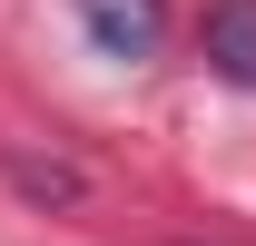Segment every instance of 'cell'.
<instances>
[{"instance_id":"cell-1","label":"cell","mask_w":256,"mask_h":246,"mask_svg":"<svg viewBox=\"0 0 256 246\" xmlns=\"http://www.w3.org/2000/svg\"><path fill=\"white\" fill-rule=\"evenodd\" d=\"M79 20H89V40L108 60H148L168 40V0H79Z\"/></svg>"},{"instance_id":"cell-2","label":"cell","mask_w":256,"mask_h":246,"mask_svg":"<svg viewBox=\"0 0 256 246\" xmlns=\"http://www.w3.org/2000/svg\"><path fill=\"white\" fill-rule=\"evenodd\" d=\"M207 69L236 79V89H256V0H217L207 10Z\"/></svg>"}]
</instances>
